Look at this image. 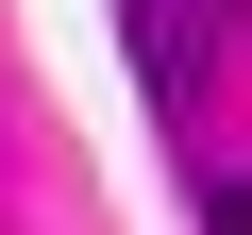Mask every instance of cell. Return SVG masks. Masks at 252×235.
I'll return each mask as SVG.
<instances>
[{
    "instance_id": "1",
    "label": "cell",
    "mask_w": 252,
    "mask_h": 235,
    "mask_svg": "<svg viewBox=\"0 0 252 235\" xmlns=\"http://www.w3.org/2000/svg\"><path fill=\"white\" fill-rule=\"evenodd\" d=\"M118 34H135V84H152V101L202 84V17H185V0H118Z\"/></svg>"
},
{
    "instance_id": "2",
    "label": "cell",
    "mask_w": 252,
    "mask_h": 235,
    "mask_svg": "<svg viewBox=\"0 0 252 235\" xmlns=\"http://www.w3.org/2000/svg\"><path fill=\"white\" fill-rule=\"evenodd\" d=\"M202 235H252V168H202Z\"/></svg>"
}]
</instances>
